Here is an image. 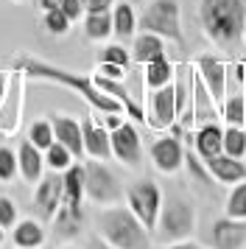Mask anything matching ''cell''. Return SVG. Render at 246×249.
<instances>
[{
  "label": "cell",
  "instance_id": "29",
  "mask_svg": "<svg viewBox=\"0 0 246 249\" xmlns=\"http://www.w3.org/2000/svg\"><path fill=\"white\" fill-rule=\"evenodd\" d=\"M28 140H31L36 148H48L51 143H53L56 137H53V124L51 121H34L31 129H28Z\"/></svg>",
  "mask_w": 246,
  "mask_h": 249
},
{
  "label": "cell",
  "instance_id": "7",
  "mask_svg": "<svg viewBox=\"0 0 246 249\" xmlns=\"http://www.w3.org/2000/svg\"><path fill=\"white\" fill-rule=\"evenodd\" d=\"M84 193L98 204H115L123 191H121L118 177L101 160L89 157V162H84Z\"/></svg>",
  "mask_w": 246,
  "mask_h": 249
},
{
  "label": "cell",
  "instance_id": "34",
  "mask_svg": "<svg viewBox=\"0 0 246 249\" xmlns=\"http://www.w3.org/2000/svg\"><path fill=\"white\" fill-rule=\"evenodd\" d=\"M17 224V207L9 196H0V227H14Z\"/></svg>",
  "mask_w": 246,
  "mask_h": 249
},
{
  "label": "cell",
  "instance_id": "19",
  "mask_svg": "<svg viewBox=\"0 0 246 249\" xmlns=\"http://www.w3.org/2000/svg\"><path fill=\"white\" fill-rule=\"evenodd\" d=\"M159 56H165V42H162V36L151 34V31H140V34L134 36V45H132L134 62L148 65V62H154V59H159Z\"/></svg>",
  "mask_w": 246,
  "mask_h": 249
},
{
  "label": "cell",
  "instance_id": "27",
  "mask_svg": "<svg viewBox=\"0 0 246 249\" xmlns=\"http://www.w3.org/2000/svg\"><path fill=\"white\" fill-rule=\"evenodd\" d=\"M42 154H45V165H48L51 171H65V168H70L73 160H76L73 154H70V148H65L59 140H53Z\"/></svg>",
  "mask_w": 246,
  "mask_h": 249
},
{
  "label": "cell",
  "instance_id": "43",
  "mask_svg": "<svg viewBox=\"0 0 246 249\" xmlns=\"http://www.w3.org/2000/svg\"><path fill=\"white\" fill-rule=\"evenodd\" d=\"M244 104H246V92H244ZM244 126H246V121H244Z\"/></svg>",
  "mask_w": 246,
  "mask_h": 249
},
{
  "label": "cell",
  "instance_id": "21",
  "mask_svg": "<svg viewBox=\"0 0 246 249\" xmlns=\"http://www.w3.org/2000/svg\"><path fill=\"white\" fill-rule=\"evenodd\" d=\"M62 204H70V207H81L84 202V165H70L62 174Z\"/></svg>",
  "mask_w": 246,
  "mask_h": 249
},
{
  "label": "cell",
  "instance_id": "39",
  "mask_svg": "<svg viewBox=\"0 0 246 249\" xmlns=\"http://www.w3.org/2000/svg\"><path fill=\"white\" fill-rule=\"evenodd\" d=\"M87 249H115V247H112V244H106L101 235H92L87 241Z\"/></svg>",
  "mask_w": 246,
  "mask_h": 249
},
{
  "label": "cell",
  "instance_id": "41",
  "mask_svg": "<svg viewBox=\"0 0 246 249\" xmlns=\"http://www.w3.org/2000/svg\"><path fill=\"white\" fill-rule=\"evenodd\" d=\"M3 230H6V227H0V244H3V235H6V232H3Z\"/></svg>",
  "mask_w": 246,
  "mask_h": 249
},
{
  "label": "cell",
  "instance_id": "8",
  "mask_svg": "<svg viewBox=\"0 0 246 249\" xmlns=\"http://www.w3.org/2000/svg\"><path fill=\"white\" fill-rule=\"evenodd\" d=\"M109 140H112V157H118L129 168L140 165V160H143V143H140V135H137V129L132 124L123 121L118 129H112Z\"/></svg>",
  "mask_w": 246,
  "mask_h": 249
},
{
  "label": "cell",
  "instance_id": "35",
  "mask_svg": "<svg viewBox=\"0 0 246 249\" xmlns=\"http://www.w3.org/2000/svg\"><path fill=\"white\" fill-rule=\"evenodd\" d=\"M59 9H62L70 20H78V17L84 14V3H81V0H62V6H59Z\"/></svg>",
  "mask_w": 246,
  "mask_h": 249
},
{
  "label": "cell",
  "instance_id": "28",
  "mask_svg": "<svg viewBox=\"0 0 246 249\" xmlns=\"http://www.w3.org/2000/svg\"><path fill=\"white\" fill-rule=\"evenodd\" d=\"M224 154H229V157H244L246 154V129L244 126H229L224 132Z\"/></svg>",
  "mask_w": 246,
  "mask_h": 249
},
{
  "label": "cell",
  "instance_id": "24",
  "mask_svg": "<svg viewBox=\"0 0 246 249\" xmlns=\"http://www.w3.org/2000/svg\"><path fill=\"white\" fill-rule=\"evenodd\" d=\"M84 34L92 42H101L112 34V14L109 12H87L84 17Z\"/></svg>",
  "mask_w": 246,
  "mask_h": 249
},
{
  "label": "cell",
  "instance_id": "20",
  "mask_svg": "<svg viewBox=\"0 0 246 249\" xmlns=\"http://www.w3.org/2000/svg\"><path fill=\"white\" fill-rule=\"evenodd\" d=\"M11 241H14L17 249H39L45 244V227L34 218H22V221L14 224Z\"/></svg>",
  "mask_w": 246,
  "mask_h": 249
},
{
  "label": "cell",
  "instance_id": "6",
  "mask_svg": "<svg viewBox=\"0 0 246 249\" xmlns=\"http://www.w3.org/2000/svg\"><path fill=\"white\" fill-rule=\"evenodd\" d=\"M126 202H129V210H132L143 227L151 232L157 227V218H159V207H162V191L157 188L151 179H140L129 185L126 191Z\"/></svg>",
  "mask_w": 246,
  "mask_h": 249
},
{
  "label": "cell",
  "instance_id": "42",
  "mask_svg": "<svg viewBox=\"0 0 246 249\" xmlns=\"http://www.w3.org/2000/svg\"><path fill=\"white\" fill-rule=\"evenodd\" d=\"M244 42H246V20H244Z\"/></svg>",
  "mask_w": 246,
  "mask_h": 249
},
{
  "label": "cell",
  "instance_id": "9",
  "mask_svg": "<svg viewBox=\"0 0 246 249\" xmlns=\"http://www.w3.org/2000/svg\"><path fill=\"white\" fill-rule=\"evenodd\" d=\"M148 124L154 126V129H168V126H174L176 121V84H162V87H157L151 90L148 95Z\"/></svg>",
  "mask_w": 246,
  "mask_h": 249
},
{
  "label": "cell",
  "instance_id": "5",
  "mask_svg": "<svg viewBox=\"0 0 246 249\" xmlns=\"http://www.w3.org/2000/svg\"><path fill=\"white\" fill-rule=\"evenodd\" d=\"M137 28H140V31H151V34L162 36V39H171V42H176V45L185 42L176 0H151V3L145 6V12L140 14Z\"/></svg>",
  "mask_w": 246,
  "mask_h": 249
},
{
  "label": "cell",
  "instance_id": "14",
  "mask_svg": "<svg viewBox=\"0 0 246 249\" xmlns=\"http://www.w3.org/2000/svg\"><path fill=\"white\" fill-rule=\"evenodd\" d=\"M196 68H199V76L204 81L207 92L212 95V101L221 104L227 98V68L212 56H199L196 59Z\"/></svg>",
  "mask_w": 246,
  "mask_h": 249
},
{
  "label": "cell",
  "instance_id": "32",
  "mask_svg": "<svg viewBox=\"0 0 246 249\" xmlns=\"http://www.w3.org/2000/svg\"><path fill=\"white\" fill-rule=\"evenodd\" d=\"M17 174V154L9 146H0V179L9 182Z\"/></svg>",
  "mask_w": 246,
  "mask_h": 249
},
{
  "label": "cell",
  "instance_id": "38",
  "mask_svg": "<svg viewBox=\"0 0 246 249\" xmlns=\"http://www.w3.org/2000/svg\"><path fill=\"white\" fill-rule=\"evenodd\" d=\"M157 249H204L193 241H176V244H165V247H157Z\"/></svg>",
  "mask_w": 246,
  "mask_h": 249
},
{
  "label": "cell",
  "instance_id": "18",
  "mask_svg": "<svg viewBox=\"0 0 246 249\" xmlns=\"http://www.w3.org/2000/svg\"><path fill=\"white\" fill-rule=\"evenodd\" d=\"M193 146L201 160L215 157L224 151V129L218 124H201V129L193 135Z\"/></svg>",
  "mask_w": 246,
  "mask_h": 249
},
{
  "label": "cell",
  "instance_id": "2",
  "mask_svg": "<svg viewBox=\"0 0 246 249\" xmlns=\"http://www.w3.org/2000/svg\"><path fill=\"white\" fill-rule=\"evenodd\" d=\"M199 20L204 34L215 45H235L238 39H244L246 3L244 0H201Z\"/></svg>",
  "mask_w": 246,
  "mask_h": 249
},
{
  "label": "cell",
  "instance_id": "4",
  "mask_svg": "<svg viewBox=\"0 0 246 249\" xmlns=\"http://www.w3.org/2000/svg\"><path fill=\"white\" fill-rule=\"evenodd\" d=\"M193 232H196V210H193L190 199L179 196V193L165 196L154 227V241L159 247H165V244L188 241Z\"/></svg>",
  "mask_w": 246,
  "mask_h": 249
},
{
  "label": "cell",
  "instance_id": "26",
  "mask_svg": "<svg viewBox=\"0 0 246 249\" xmlns=\"http://www.w3.org/2000/svg\"><path fill=\"white\" fill-rule=\"evenodd\" d=\"M221 118L229 126H244L246 121V104H244V92L238 95H229L221 101Z\"/></svg>",
  "mask_w": 246,
  "mask_h": 249
},
{
  "label": "cell",
  "instance_id": "22",
  "mask_svg": "<svg viewBox=\"0 0 246 249\" xmlns=\"http://www.w3.org/2000/svg\"><path fill=\"white\" fill-rule=\"evenodd\" d=\"M51 221H53L59 238H76L81 232V224H84V213H81V207L59 204V210H56V215Z\"/></svg>",
  "mask_w": 246,
  "mask_h": 249
},
{
  "label": "cell",
  "instance_id": "16",
  "mask_svg": "<svg viewBox=\"0 0 246 249\" xmlns=\"http://www.w3.org/2000/svg\"><path fill=\"white\" fill-rule=\"evenodd\" d=\"M53 124V137L62 143L65 148H70V154L76 160L84 157V135H81V124L73 121V118H65V115H59L51 121Z\"/></svg>",
  "mask_w": 246,
  "mask_h": 249
},
{
  "label": "cell",
  "instance_id": "13",
  "mask_svg": "<svg viewBox=\"0 0 246 249\" xmlns=\"http://www.w3.org/2000/svg\"><path fill=\"white\" fill-rule=\"evenodd\" d=\"M207 171L215 182L221 185H238V182L246 179V162L241 157H229V154H215V157H207Z\"/></svg>",
  "mask_w": 246,
  "mask_h": 249
},
{
  "label": "cell",
  "instance_id": "30",
  "mask_svg": "<svg viewBox=\"0 0 246 249\" xmlns=\"http://www.w3.org/2000/svg\"><path fill=\"white\" fill-rule=\"evenodd\" d=\"M227 215L232 218H246V179L238 182L227 199Z\"/></svg>",
  "mask_w": 246,
  "mask_h": 249
},
{
  "label": "cell",
  "instance_id": "40",
  "mask_svg": "<svg viewBox=\"0 0 246 249\" xmlns=\"http://www.w3.org/2000/svg\"><path fill=\"white\" fill-rule=\"evenodd\" d=\"M62 6V0H39V9L48 12V9H59Z\"/></svg>",
  "mask_w": 246,
  "mask_h": 249
},
{
  "label": "cell",
  "instance_id": "10",
  "mask_svg": "<svg viewBox=\"0 0 246 249\" xmlns=\"http://www.w3.org/2000/svg\"><path fill=\"white\" fill-rule=\"evenodd\" d=\"M62 193H65V188H62V177H59L56 171L39 177V185H36V191H34V204H36V210H39L42 218L51 221L56 215L59 204H62Z\"/></svg>",
  "mask_w": 246,
  "mask_h": 249
},
{
  "label": "cell",
  "instance_id": "25",
  "mask_svg": "<svg viewBox=\"0 0 246 249\" xmlns=\"http://www.w3.org/2000/svg\"><path fill=\"white\" fill-rule=\"evenodd\" d=\"M171 79H174V65L165 56H159V59L145 65V87L148 90H157L162 84H171Z\"/></svg>",
  "mask_w": 246,
  "mask_h": 249
},
{
  "label": "cell",
  "instance_id": "31",
  "mask_svg": "<svg viewBox=\"0 0 246 249\" xmlns=\"http://www.w3.org/2000/svg\"><path fill=\"white\" fill-rule=\"evenodd\" d=\"M42 23H45V28H48L53 36H62V34H67V31H70V23H73V20H70L62 9H48Z\"/></svg>",
  "mask_w": 246,
  "mask_h": 249
},
{
  "label": "cell",
  "instance_id": "3",
  "mask_svg": "<svg viewBox=\"0 0 246 249\" xmlns=\"http://www.w3.org/2000/svg\"><path fill=\"white\" fill-rule=\"evenodd\" d=\"M98 235L115 249H151V232L129 207H106L95 215Z\"/></svg>",
  "mask_w": 246,
  "mask_h": 249
},
{
  "label": "cell",
  "instance_id": "36",
  "mask_svg": "<svg viewBox=\"0 0 246 249\" xmlns=\"http://www.w3.org/2000/svg\"><path fill=\"white\" fill-rule=\"evenodd\" d=\"M98 73H101V76H109V79H123V76H126V68H121V65H112V62H101Z\"/></svg>",
  "mask_w": 246,
  "mask_h": 249
},
{
  "label": "cell",
  "instance_id": "12",
  "mask_svg": "<svg viewBox=\"0 0 246 249\" xmlns=\"http://www.w3.org/2000/svg\"><path fill=\"white\" fill-rule=\"evenodd\" d=\"M212 247L215 249H244L246 247V218L224 215L212 224Z\"/></svg>",
  "mask_w": 246,
  "mask_h": 249
},
{
  "label": "cell",
  "instance_id": "15",
  "mask_svg": "<svg viewBox=\"0 0 246 249\" xmlns=\"http://www.w3.org/2000/svg\"><path fill=\"white\" fill-rule=\"evenodd\" d=\"M81 135H84V154L92 160H109L112 157V140L109 132L98 126L92 118H84L81 124Z\"/></svg>",
  "mask_w": 246,
  "mask_h": 249
},
{
  "label": "cell",
  "instance_id": "23",
  "mask_svg": "<svg viewBox=\"0 0 246 249\" xmlns=\"http://www.w3.org/2000/svg\"><path fill=\"white\" fill-rule=\"evenodd\" d=\"M134 28H137V17H134L132 3H118L112 12V34L129 39V36H134Z\"/></svg>",
  "mask_w": 246,
  "mask_h": 249
},
{
  "label": "cell",
  "instance_id": "17",
  "mask_svg": "<svg viewBox=\"0 0 246 249\" xmlns=\"http://www.w3.org/2000/svg\"><path fill=\"white\" fill-rule=\"evenodd\" d=\"M17 168H20L25 182H39V177H42V171H45L42 148H36L31 140H22L20 148H17Z\"/></svg>",
  "mask_w": 246,
  "mask_h": 249
},
{
  "label": "cell",
  "instance_id": "1",
  "mask_svg": "<svg viewBox=\"0 0 246 249\" xmlns=\"http://www.w3.org/2000/svg\"><path fill=\"white\" fill-rule=\"evenodd\" d=\"M20 68L34 76V79H45V81H56V84H62V87H70L73 92H78L84 101L92 107V109H98V112L109 115V112H126L123 109V104L118 98H112L106 92L101 90L95 79L92 76H84V73H73V70H62V68H53V65H48V62H39V59H31L25 56L20 59Z\"/></svg>",
  "mask_w": 246,
  "mask_h": 249
},
{
  "label": "cell",
  "instance_id": "37",
  "mask_svg": "<svg viewBox=\"0 0 246 249\" xmlns=\"http://www.w3.org/2000/svg\"><path fill=\"white\" fill-rule=\"evenodd\" d=\"M84 3V12H109L115 0H81Z\"/></svg>",
  "mask_w": 246,
  "mask_h": 249
},
{
  "label": "cell",
  "instance_id": "11",
  "mask_svg": "<svg viewBox=\"0 0 246 249\" xmlns=\"http://www.w3.org/2000/svg\"><path fill=\"white\" fill-rule=\"evenodd\" d=\"M151 160H154L157 171L176 174L182 168V162H185V148H182V143L174 135H165L151 143Z\"/></svg>",
  "mask_w": 246,
  "mask_h": 249
},
{
  "label": "cell",
  "instance_id": "33",
  "mask_svg": "<svg viewBox=\"0 0 246 249\" xmlns=\"http://www.w3.org/2000/svg\"><path fill=\"white\" fill-rule=\"evenodd\" d=\"M101 62H112V65H121V68H129V51L123 45H106L101 51Z\"/></svg>",
  "mask_w": 246,
  "mask_h": 249
}]
</instances>
